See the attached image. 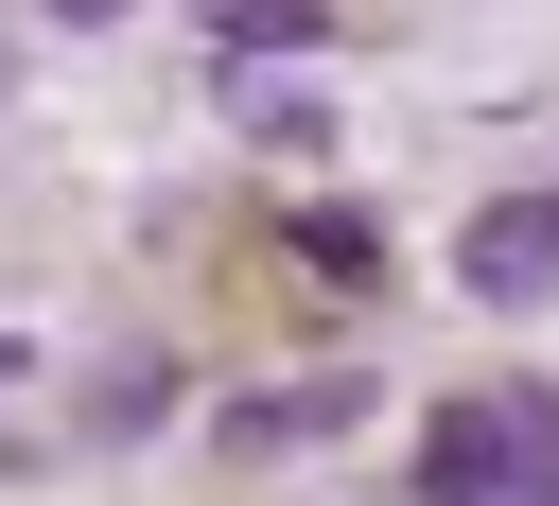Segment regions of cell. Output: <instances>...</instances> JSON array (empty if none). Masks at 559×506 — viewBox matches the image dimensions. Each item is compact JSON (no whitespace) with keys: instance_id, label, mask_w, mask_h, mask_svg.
Instances as JSON below:
<instances>
[{"instance_id":"6da1fadb","label":"cell","mask_w":559,"mask_h":506,"mask_svg":"<svg viewBox=\"0 0 559 506\" xmlns=\"http://www.w3.org/2000/svg\"><path fill=\"white\" fill-rule=\"evenodd\" d=\"M419 506H559V454H542V384H472L437 436H419Z\"/></svg>"},{"instance_id":"7a4b0ae2","label":"cell","mask_w":559,"mask_h":506,"mask_svg":"<svg viewBox=\"0 0 559 506\" xmlns=\"http://www.w3.org/2000/svg\"><path fill=\"white\" fill-rule=\"evenodd\" d=\"M454 279H472L489 314H542V297H559V209H542V192L472 209V227H454Z\"/></svg>"},{"instance_id":"3957f363","label":"cell","mask_w":559,"mask_h":506,"mask_svg":"<svg viewBox=\"0 0 559 506\" xmlns=\"http://www.w3.org/2000/svg\"><path fill=\"white\" fill-rule=\"evenodd\" d=\"M280 262H297V279H332V297H367V279H384V209L297 192V209H280Z\"/></svg>"},{"instance_id":"277c9868","label":"cell","mask_w":559,"mask_h":506,"mask_svg":"<svg viewBox=\"0 0 559 506\" xmlns=\"http://www.w3.org/2000/svg\"><path fill=\"white\" fill-rule=\"evenodd\" d=\"M349 419H367V366H314V384H280V401H227L245 454H297V436H349Z\"/></svg>"},{"instance_id":"5b68a950","label":"cell","mask_w":559,"mask_h":506,"mask_svg":"<svg viewBox=\"0 0 559 506\" xmlns=\"http://www.w3.org/2000/svg\"><path fill=\"white\" fill-rule=\"evenodd\" d=\"M210 52H227V70H280V52H314V17H297V0H245V17H210Z\"/></svg>"},{"instance_id":"8992f818","label":"cell","mask_w":559,"mask_h":506,"mask_svg":"<svg viewBox=\"0 0 559 506\" xmlns=\"http://www.w3.org/2000/svg\"><path fill=\"white\" fill-rule=\"evenodd\" d=\"M0 384H17V349H0Z\"/></svg>"}]
</instances>
